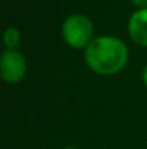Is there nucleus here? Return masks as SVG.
<instances>
[{
    "mask_svg": "<svg viewBox=\"0 0 147 149\" xmlns=\"http://www.w3.org/2000/svg\"><path fill=\"white\" fill-rule=\"evenodd\" d=\"M128 33L134 42L147 47V7L136 10L128 19Z\"/></svg>",
    "mask_w": 147,
    "mask_h": 149,
    "instance_id": "4",
    "label": "nucleus"
},
{
    "mask_svg": "<svg viewBox=\"0 0 147 149\" xmlns=\"http://www.w3.org/2000/svg\"><path fill=\"white\" fill-rule=\"evenodd\" d=\"M63 149H78V148H63Z\"/></svg>",
    "mask_w": 147,
    "mask_h": 149,
    "instance_id": "8",
    "label": "nucleus"
},
{
    "mask_svg": "<svg viewBox=\"0 0 147 149\" xmlns=\"http://www.w3.org/2000/svg\"><path fill=\"white\" fill-rule=\"evenodd\" d=\"M0 74L7 83H19L26 74V61L20 51L4 49L0 56Z\"/></svg>",
    "mask_w": 147,
    "mask_h": 149,
    "instance_id": "3",
    "label": "nucleus"
},
{
    "mask_svg": "<svg viewBox=\"0 0 147 149\" xmlns=\"http://www.w3.org/2000/svg\"><path fill=\"white\" fill-rule=\"evenodd\" d=\"M20 32L17 28L14 26H9L6 31H4V35H3V42L4 45L7 47V49H16V47L20 44Z\"/></svg>",
    "mask_w": 147,
    "mask_h": 149,
    "instance_id": "5",
    "label": "nucleus"
},
{
    "mask_svg": "<svg viewBox=\"0 0 147 149\" xmlns=\"http://www.w3.org/2000/svg\"><path fill=\"white\" fill-rule=\"evenodd\" d=\"M133 1H134V4L140 6L141 9H143V7H147V0H133Z\"/></svg>",
    "mask_w": 147,
    "mask_h": 149,
    "instance_id": "6",
    "label": "nucleus"
},
{
    "mask_svg": "<svg viewBox=\"0 0 147 149\" xmlns=\"http://www.w3.org/2000/svg\"><path fill=\"white\" fill-rule=\"evenodd\" d=\"M143 81H144V84L147 86V65L144 67V70H143Z\"/></svg>",
    "mask_w": 147,
    "mask_h": 149,
    "instance_id": "7",
    "label": "nucleus"
},
{
    "mask_svg": "<svg viewBox=\"0 0 147 149\" xmlns=\"http://www.w3.org/2000/svg\"><path fill=\"white\" fill-rule=\"evenodd\" d=\"M92 22L81 13L68 16L62 25V36L65 42L74 48H87L88 44L92 41Z\"/></svg>",
    "mask_w": 147,
    "mask_h": 149,
    "instance_id": "2",
    "label": "nucleus"
},
{
    "mask_svg": "<svg viewBox=\"0 0 147 149\" xmlns=\"http://www.w3.org/2000/svg\"><path fill=\"white\" fill-rule=\"evenodd\" d=\"M84 56L92 71L101 75H111L124 68L128 49L121 39L105 35L94 38L85 48Z\"/></svg>",
    "mask_w": 147,
    "mask_h": 149,
    "instance_id": "1",
    "label": "nucleus"
}]
</instances>
